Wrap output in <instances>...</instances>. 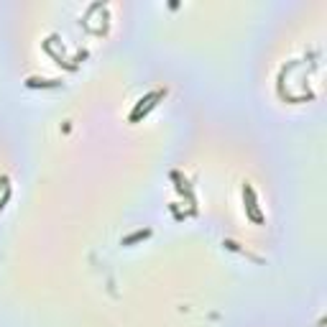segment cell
<instances>
[{
  "mask_svg": "<svg viewBox=\"0 0 327 327\" xmlns=\"http://www.w3.org/2000/svg\"><path fill=\"white\" fill-rule=\"evenodd\" d=\"M243 197H248V215L250 217H253L256 222H263V212L258 210V204H256V192H253V187H250V184H245L243 187Z\"/></svg>",
  "mask_w": 327,
  "mask_h": 327,
  "instance_id": "cell-1",
  "label": "cell"
}]
</instances>
